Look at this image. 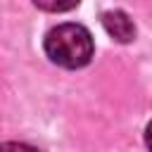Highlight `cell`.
<instances>
[{
	"instance_id": "277c9868",
	"label": "cell",
	"mask_w": 152,
	"mask_h": 152,
	"mask_svg": "<svg viewBox=\"0 0 152 152\" xmlns=\"http://www.w3.org/2000/svg\"><path fill=\"white\" fill-rule=\"evenodd\" d=\"M145 142H147V147H152V124H150L147 131H145Z\"/></svg>"
},
{
	"instance_id": "6da1fadb",
	"label": "cell",
	"mask_w": 152,
	"mask_h": 152,
	"mask_svg": "<svg viewBox=\"0 0 152 152\" xmlns=\"http://www.w3.org/2000/svg\"><path fill=\"white\" fill-rule=\"evenodd\" d=\"M45 52L55 64L64 69L86 66L93 57V36L81 24H62L48 33Z\"/></svg>"
},
{
	"instance_id": "3957f363",
	"label": "cell",
	"mask_w": 152,
	"mask_h": 152,
	"mask_svg": "<svg viewBox=\"0 0 152 152\" xmlns=\"http://www.w3.org/2000/svg\"><path fill=\"white\" fill-rule=\"evenodd\" d=\"M33 2L45 12H66V10H74L81 0H33Z\"/></svg>"
},
{
	"instance_id": "7a4b0ae2",
	"label": "cell",
	"mask_w": 152,
	"mask_h": 152,
	"mask_svg": "<svg viewBox=\"0 0 152 152\" xmlns=\"http://www.w3.org/2000/svg\"><path fill=\"white\" fill-rule=\"evenodd\" d=\"M102 26L104 31L116 38L119 43H131L135 38V24L131 21V17L121 10H109L102 14Z\"/></svg>"
}]
</instances>
